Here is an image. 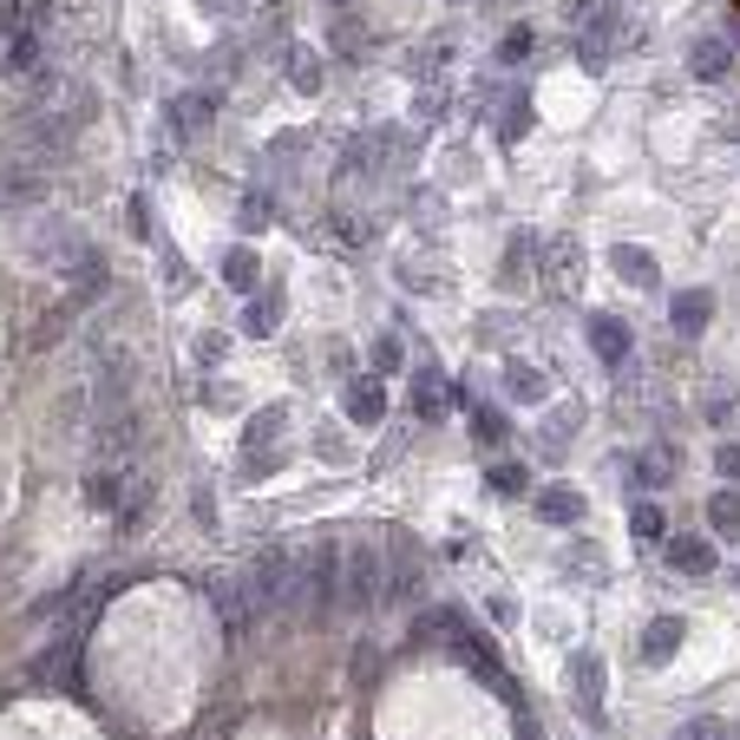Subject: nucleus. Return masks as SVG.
<instances>
[{"instance_id": "11", "label": "nucleus", "mask_w": 740, "mask_h": 740, "mask_svg": "<svg viewBox=\"0 0 740 740\" xmlns=\"http://www.w3.org/2000/svg\"><path fill=\"white\" fill-rule=\"evenodd\" d=\"M73 655H79V635H59L46 655H33V682L46 688V682H59V675H73Z\"/></svg>"}, {"instance_id": "3", "label": "nucleus", "mask_w": 740, "mask_h": 740, "mask_svg": "<svg viewBox=\"0 0 740 740\" xmlns=\"http://www.w3.org/2000/svg\"><path fill=\"white\" fill-rule=\"evenodd\" d=\"M204 597H210V610H217V622H224V635H230V642L249 635V622H255V597H243V584L217 577V584H204Z\"/></svg>"}, {"instance_id": "5", "label": "nucleus", "mask_w": 740, "mask_h": 740, "mask_svg": "<svg viewBox=\"0 0 740 740\" xmlns=\"http://www.w3.org/2000/svg\"><path fill=\"white\" fill-rule=\"evenodd\" d=\"M7 73H13V79H40V73H46V40H40L33 20L13 26V40H7Z\"/></svg>"}, {"instance_id": "20", "label": "nucleus", "mask_w": 740, "mask_h": 740, "mask_svg": "<svg viewBox=\"0 0 740 740\" xmlns=\"http://www.w3.org/2000/svg\"><path fill=\"white\" fill-rule=\"evenodd\" d=\"M675 740H734L728 734V721H715V715H695V721H682Z\"/></svg>"}, {"instance_id": "30", "label": "nucleus", "mask_w": 740, "mask_h": 740, "mask_svg": "<svg viewBox=\"0 0 740 740\" xmlns=\"http://www.w3.org/2000/svg\"><path fill=\"white\" fill-rule=\"evenodd\" d=\"M373 361H380V368H400V341H393V335H387V341H380V348H373Z\"/></svg>"}, {"instance_id": "26", "label": "nucleus", "mask_w": 740, "mask_h": 740, "mask_svg": "<svg viewBox=\"0 0 740 740\" xmlns=\"http://www.w3.org/2000/svg\"><path fill=\"white\" fill-rule=\"evenodd\" d=\"M289 79H295L302 92H315V86H322V66H315V53H295V66H289Z\"/></svg>"}, {"instance_id": "22", "label": "nucleus", "mask_w": 740, "mask_h": 740, "mask_svg": "<svg viewBox=\"0 0 740 740\" xmlns=\"http://www.w3.org/2000/svg\"><path fill=\"white\" fill-rule=\"evenodd\" d=\"M504 387H511L518 400H537V393H544V373H537V368H524V361H518V368L504 373Z\"/></svg>"}, {"instance_id": "15", "label": "nucleus", "mask_w": 740, "mask_h": 740, "mask_svg": "<svg viewBox=\"0 0 740 740\" xmlns=\"http://www.w3.org/2000/svg\"><path fill=\"white\" fill-rule=\"evenodd\" d=\"M380 413H387V393H380L373 380H355V387H348V420H361V426H380Z\"/></svg>"}, {"instance_id": "21", "label": "nucleus", "mask_w": 740, "mask_h": 740, "mask_svg": "<svg viewBox=\"0 0 740 740\" xmlns=\"http://www.w3.org/2000/svg\"><path fill=\"white\" fill-rule=\"evenodd\" d=\"M275 315H282V302H275V295H269V302H249L243 328H249V335H275Z\"/></svg>"}, {"instance_id": "25", "label": "nucleus", "mask_w": 740, "mask_h": 740, "mask_svg": "<svg viewBox=\"0 0 740 740\" xmlns=\"http://www.w3.org/2000/svg\"><path fill=\"white\" fill-rule=\"evenodd\" d=\"M204 119H210V99H197V92H191V99H177V131H197Z\"/></svg>"}, {"instance_id": "27", "label": "nucleus", "mask_w": 740, "mask_h": 740, "mask_svg": "<svg viewBox=\"0 0 740 740\" xmlns=\"http://www.w3.org/2000/svg\"><path fill=\"white\" fill-rule=\"evenodd\" d=\"M668 524H662V511L655 504H635V537H662Z\"/></svg>"}, {"instance_id": "24", "label": "nucleus", "mask_w": 740, "mask_h": 740, "mask_svg": "<svg viewBox=\"0 0 740 740\" xmlns=\"http://www.w3.org/2000/svg\"><path fill=\"white\" fill-rule=\"evenodd\" d=\"M635 479L642 486H668V453H642L635 459Z\"/></svg>"}, {"instance_id": "14", "label": "nucleus", "mask_w": 740, "mask_h": 740, "mask_svg": "<svg viewBox=\"0 0 740 740\" xmlns=\"http://www.w3.org/2000/svg\"><path fill=\"white\" fill-rule=\"evenodd\" d=\"M728 59H734V53H728V40H695L688 73H695V79H721V73H728Z\"/></svg>"}, {"instance_id": "18", "label": "nucleus", "mask_w": 740, "mask_h": 740, "mask_svg": "<svg viewBox=\"0 0 740 740\" xmlns=\"http://www.w3.org/2000/svg\"><path fill=\"white\" fill-rule=\"evenodd\" d=\"M282 420H289L282 406H269V413H255V420H249V459L262 453V439H275V433H282Z\"/></svg>"}, {"instance_id": "10", "label": "nucleus", "mask_w": 740, "mask_h": 740, "mask_svg": "<svg viewBox=\"0 0 740 740\" xmlns=\"http://www.w3.org/2000/svg\"><path fill=\"white\" fill-rule=\"evenodd\" d=\"M413 413H420V420H439V413H446V373L433 368V361H426L420 380H413Z\"/></svg>"}, {"instance_id": "1", "label": "nucleus", "mask_w": 740, "mask_h": 740, "mask_svg": "<svg viewBox=\"0 0 740 740\" xmlns=\"http://www.w3.org/2000/svg\"><path fill=\"white\" fill-rule=\"evenodd\" d=\"M380 597H387V551L373 537L341 544V603L348 610H373Z\"/></svg>"}, {"instance_id": "7", "label": "nucleus", "mask_w": 740, "mask_h": 740, "mask_svg": "<svg viewBox=\"0 0 740 740\" xmlns=\"http://www.w3.org/2000/svg\"><path fill=\"white\" fill-rule=\"evenodd\" d=\"M668 315H675V335H688V341H695V335L708 328V315H715V295H708V289H682Z\"/></svg>"}, {"instance_id": "31", "label": "nucleus", "mask_w": 740, "mask_h": 740, "mask_svg": "<svg viewBox=\"0 0 740 740\" xmlns=\"http://www.w3.org/2000/svg\"><path fill=\"white\" fill-rule=\"evenodd\" d=\"M715 466H721V472L734 479V472H740V446H721V453H715Z\"/></svg>"}, {"instance_id": "13", "label": "nucleus", "mask_w": 740, "mask_h": 740, "mask_svg": "<svg viewBox=\"0 0 740 740\" xmlns=\"http://www.w3.org/2000/svg\"><path fill=\"white\" fill-rule=\"evenodd\" d=\"M610 262H617L622 282H635V289H655V255H649V249L617 243V249H610Z\"/></svg>"}, {"instance_id": "8", "label": "nucleus", "mask_w": 740, "mask_h": 740, "mask_svg": "<svg viewBox=\"0 0 740 740\" xmlns=\"http://www.w3.org/2000/svg\"><path fill=\"white\" fill-rule=\"evenodd\" d=\"M668 564H675L682 577H708V570H715V544L695 537V531H688V537H668Z\"/></svg>"}, {"instance_id": "4", "label": "nucleus", "mask_w": 740, "mask_h": 740, "mask_svg": "<svg viewBox=\"0 0 740 740\" xmlns=\"http://www.w3.org/2000/svg\"><path fill=\"white\" fill-rule=\"evenodd\" d=\"M570 701H577L584 721H603V662H597L590 649L570 662Z\"/></svg>"}, {"instance_id": "6", "label": "nucleus", "mask_w": 740, "mask_h": 740, "mask_svg": "<svg viewBox=\"0 0 740 740\" xmlns=\"http://www.w3.org/2000/svg\"><path fill=\"white\" fill-rule=\"evenodd\" d=\"M682 635H688V629H682V617H655L649 629H642V662H649V668H662V662L682 649Z\"/></svg>"}, {"instance_id": "23", "label": "nucleus", "mask_w": 740, "mask_h": 740, "mask_svg": "<svg viewBox=\"0 0 740 740\" xmlns=\"http://www.w3.org/2000/svg\"><path fill=\"white\" fill-rule=\"evenodd\" d=\"M524 53H531V26H511V33L498 40V59H504V66H518Z\"/></svg>"}, {"instance_id": "9", "label": "nucleus", "mask_w": 740, "mask_h": 740, "mask_svg": "<svg viewBox=\"0 0 740 740\" xmlns=\"http://www.w3.org/2000/svg\"><path fill=\"white\" fill-rule=\"evenodd\" d=\"M590 348H597L610 368H622V361H629V328H622L617 315H597V322H590Z\"/></svg>"}, {"instance_id": "16", "label": "nucleus", "mask_w": 740, "mask_h": 740, "mask_svg": "<svg viewBox=\"0 0 740 740\" xmlns=\"http://www.w3.org/2000/svg\"><path fill=\"white\" fill-rule=\"evenodd\" d=\"M708 524H715L721 537H740V492H715V498H708Z\"/></svg>"}, {"instance_id": "17", "label": "nucleus", "mask_w": 740, "mask_h": 740, "mask_svg": "<svg viewBox=\"0 0 740 740\" xmlns=\"http://www.w3.org/2000/svg\"><path fill=\"white\" fill-rule=\"evenodd\" d=\"M255 269H262V262H255L249 249H230V255H224V282H230V289H255Z\"/></svg>"}, {"instance_id": "29", "label": "nucleus", "mask_w": 740, "mask_h": 740, "mask_svg": "<svg viewBox=\"0 0 740 740\" xmlns=\"http://www.w3.org/2000/svg\"><path fill=\"white\" fill-rule=\"evenodd\" d=\"M269 217H275V204H262V197H249L243 204V230H262Z\"/></svg>"}, {"instance_id": "19", "label": "nucleus", "mask_w": 740, "mask_h": 740, "mask_svg": "<svg viewBox=\"0 0 740 740\" xmlns=\"http://www.w3.org/2000/svg\"><path fill=\"white\" fill-rule=\"evenodd\" d=\"M472 439H479V446H498V439H504V413H498V406H472Z\"/></svg>"}, {"instance_id": "12", "label": "nucleus", "mask_w": 740, "mask_h": 740, "mask_svg": "<svg viewBox=\"0 0 740 740\" xmlns=\"http://www.w3.org/2000/svg\"><path fill=\"white\" fill-rule=\"evenodd\" d=\"M537 518L544 524H584V498L570 486H551V492H537Z\"/></svg>"}, {"instance_id": "28", "label": "nucleus", "mask_w": 740, "mask_h": 740, "mask_svg": "<svg viewBox=\"0 0 740 740\" xmlns=\"http://www.w3.org/2000/svg\"><path fill=\"white\" fill-rule=\"evenodd\" d=\"M492 492H524V466H498V472H492Z\"/></svg>"}, {"instance_id": "2", "label": "nucleus", "mask_w": 740, "mask_h": 740, "mask_svg": "<svg viewBox=\"0 0 740 740\" xmlns=\"http://www.w3.org/2000/svg\"><path fill=\"white\" fill-rule=\"evenodd\" d=\"M40 184H46V151H40V144L0 151V191H13V197H40Z\"/></svg>"}]
</instances>
